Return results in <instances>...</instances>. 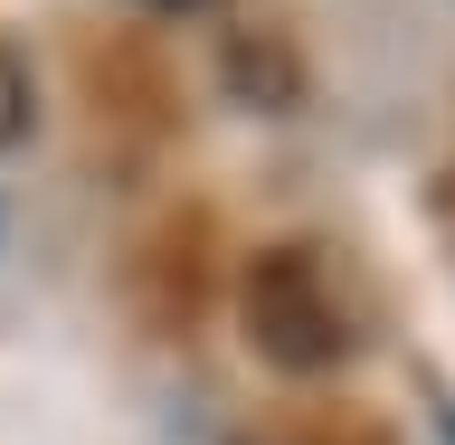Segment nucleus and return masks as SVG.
I'll use <instances>...</instances> for the list:
<instances>
[{
	"instance_id": "nucleus-1",
	"label": "nucleus",
	"mask_w": 455,
	"mask_h": 445,
	"mask_svg": "<svg viewBox=\"0 0 455 445\" xmlns=\"http://www.w3.org/2000/svg\"><path fill=\"white\" fill-rule=\"evenodd\" d=\"M237 322H247L256 361L294 370V379L351 361V304H341L332 266H323L313 247H266L256 256L247 284H237Z\"/></svg>"
}]
</instances>
